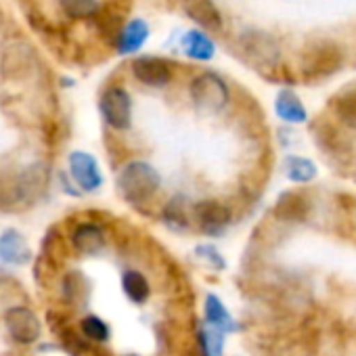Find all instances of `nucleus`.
Returning a JSON list of instances; mask_svg holds the SVG:
<instances>
[{"instance_id":"obj_24","label":"nucleus","mask_w":356,"mask_h":356,"mask_svg":"<svg viewBox=\"0 0 356 356\" xmlns=\"http://www.w3.org/2000/svg\"><path fill=\"white\" fill-rule=\"evenodd\" d=\"M122 291L134 304H145L151 298L149 279L136 268H128V270L122 273Z\"/></svg>"},{"instance_id":"obj_1","label":"nucleus","mask_w":356,"mask_h":356,"mask_svg":"<svg viewBox=\"0 0 356 356\" xmlns=\"http://www.w3.org/2000/svg\"><path fill=\"white\" fill-rule=\"evenodd\" d=\"M51 170L47 163H30L22 170L0 172V210L15 212L34 206L49 187Z\"/></svg>"},{"instance_id":"obj_31","label":"nucleus","mask_w":356,"mask_h":356,"mask_svg":"<svg viewBox=\"0 0 356 356\" xmlns=\"http://www.w3.org/2000/svg\"><path fill=\"white\" fill-rule=\"evenodd\" d=\"M59 185H61L63 193H67V195H72V197H80V195H82V193H80V189L74 185V181L70 178V174H67V172H59Z\"/></svg>"},{"instance_id":"obj_9","label":"nucleus","mask_w":356,"mask_h":356,"mask_svg":"<svg viewBox=\"0 0 356 356\" xmlns=\"http://www.w3.org/2000/svg\"><path fill=\"white\" fill-rule=\"evenodd\" d=\"M193 222L208 237H220L233 222V210L220 200H202L193 204Z\"/></svg>"},{"instance_id":"obj_26","label":"nucleus","mask_w":356,"mask_h":356,"mask_svg":"<svg viewBox=\"0 0 356 356\" xmlns=\"http://www.w3.org/2000/svg\"><path fill=\"white\" fill-rule=\"evenodd\" d=\"M61 13L72 22H90L99 9V0H57Z\"/></svg>"},{"instance_id":"obj_21","label":"nucleus","mask_w":356,"mask_h":356,"mask_svg":"<svg viewBox=\"0 0 356 356\" xmlns=\"http://www.w3.org/2000/svg\"><path fill=\"white\" fill-rule=\"evenodd\" d=\"M314 138H316V145L321 147V151L327 155L346 157V153H350L348 138L331 124H318L314 128Z\"/></svg>"},{"instance_id":"obj_15","label":"nucleus","mask_w":356,"mask_h":356,"mask_svg":"<svg viewBox=\"0 0 356 356\" xmlns=\"http://www.w3.org/2000/svg\"><path fill=\"white\" fill-rule=\"evenodd\" d=\"M183 9L187 13V17L206 32H220L225 26V17L222 11L218 9V5L214 0H185Z\"/></svg>"},{"instance_id":"obj_30","label":"nucleus","mask_w":356,"mask_h":356,"mask_svg":"<svg viewBox=\"0 0 356 356\" xmlns=\"http://www.w3.org/2000/svg\"><path fill=\"white\" fill-rule=\"evenodd\" d=\"M195 254H197L202 260H206L210 266H214L216 270H225V268H227L225 256H222V254L218 252V248L212 245V243H202V245H197V248H195Z\"/></svg>"},{"instance_id":"obj_2","label":"nucleus","mask_w":356,"mask_h":356,"mask_svg":"<svg viewBox=\"0 0 356 356\" xmlns=\"http://www.w3.org/2000/svg\"><path fill=\"white\" fill-rule=\"evenodd\" d=\"M115 189L124 202L134 208H143L161 191V174L145 159H130L115 174Z\"/></svg>"},{"instance_id":"obj_22","label":"nucleus","mask_w":356,"mask_h":356,"mask_svg":"<svg viewBox=\"0 0 356 356\" xmlns=\"http://www.w3.org/2000/svg\"><path fill=\"white\" fill-rule=\"evenodd\" d=\"M283 172H285V176L289 178V181L296 183V185H308V183L314 181L316 174H318L314 161L308 159V157H302V155H287L283 159Z\"/></svg>"},{"instance_id":"obj_6","label":"nucleus","mask_w":356,"mask_h":356,"mask_svg":"<svg viewBox=\"0 0 356 356\" xmlns=\"http://www.w3.org/2000/svg\"><path fill=\"white\" fill-rule=\"evenodd\" d=\"M237 47L243 55V59H248L252 65L264 70H277L279 61H281V44L279 40L260 30V28H250L245 32H241Z\"/></svg>"},{"instance_id":"obj_19","label":"nucleus","mask_w":356,"mask_h":356,"mask_svg":"<svg viewBox=\"0 0 356 356\" xmlns=\"http://www.w3.org/2000/svg\"><path fill=\"white\" fill-rule=\"evenodd\" d=\"M0 260L7 264H26L32 260V250L17 229L0 233Z\"/></svg>"},{"instance_id":"obj_28","label":"nucleus","mask_w":356,"mask_h":356,"mask_svg":"<svg viewBox=\"0 0 356 356\" xmlns=\"http://www.w3.org/2000/svg\"><path fill=\"white\" fill-rule=\"evenodd\" d=\"M200 346L204 356H222V346H225V331L206 325L200 329Z\"/></svg>"},{"instance_id":"obj_3","label":"nucleus","mask_w":356,"mask_h":356,"mask_svg":"<svg viewBox=\"0 0 356 356\" xmlns=\"http://www.w3.org/2000/svg\"><path fill=\"white\" fill-rule=\"evenodd\" d=\"M343 65V51L329 38L308 40L300 53V72L306 80H323L337 74Z\"/></svg>"},{"instance_id":"obj_11","label":"nucleus","mask_w":356,"mask_h":356,"mask_svg":"<svg viewBox=\"0 0 356 356\" xmlns=\"http://www.w3.org/2000/svg\"><path fill=\"white\" fill-rule=\"evenodd\" d=\"M5 327L9 331V335L13 337V341L22 343V346H32L38 341L40 337V321L36 316V312L28 306H11L5 316Z\"/></svg>"},{"instance_id":"obj_27","label":"nucleus","mask_w":356,"mask_h":356,"mask_svg":"<svg viewBox=\"0 0 356 356\" xmlns=\"http://www.w3.org/2000/svg\"><path fill=\"white\" fill-rule=\"evenodd\" d=\"M86 287H88L86 277L80 270H70L61 279V296L67 302H72V304H76V302H80V300L86 298Z\"/></svg>"},{"instance_id":"obj_12","label":"nucleus","mask_w":356,"mask_h":356,"mask_svg":"<svg viewBox=\"0 0 356 356\" xmlns=\"http://www.w3.org/2000/svg\"><path fill=\"white\" fill-rule=\"evenodd\" d=\"M70 245L82 256H97L107 245V231L95 220H82L70 231Z\"/></svg>"},{"instance_id":"obj_8","label":"nucleus","mask_w":356,"mask_h":356,"mask_svg":"<svg viewBox=\"0 0 356 356\" xmlns=\"http://www.w3.org/2000/svg\"><path fill=\"white\" fill-rule=\"evenodd\" d=\"M67 174L74 181V185L80 189V193H99L105 185V176L101 170L99 159L82 149H76L67 155Z\"/></svg>"},{"instance_id":"obj_17","label":"nucleus","mask_w":356,"mask_h":356,"mask_svg":"<svg viewBox=\"0 0 356 356\" xmlns=\"http://www.w3.org/2000/svg\"><path fill=\"white\" fill-rule=\"evenodd\" d=\"M275 216L283 222H302L310 212V202L302 191H283L275 202Z\"/></svg>"},{"instance_id":"obj_18","label":"nucleus","mask_w":356,"mask_h":356,"mask_svg":"<svg viewBox=\"0 0 356 356\" xmlns=\"http://www.w3.org/2000/svg\"><path fill=\"white\" fill-rule=\"evenodd\" d=\"M181 49L191 61H212L216 57V44L206 30L191 28L181 36Z\"/></svg>"},{"instance_id":"obj_14","label":"nucleus","mask_w":356,"mask_h":356,"mask_svg":"<svg viewBox=\"0 0 356 356\" xmlns=\"http://www.w3.org/2000/svg\"><path fill=\"white\" fill-rule=\"evenodd\" d=\"M126 7L122 5V0H107V3H101L97 13L92 15V26L95 32L107 40L109 44L115 40L118 32L122 30V26L126 24Z\"/></svg>"},{"instance_id":"obj_4","label":"nucleus","mask_w":356,"mask_h":356,"mask_svg":"<svg viewBox=\"0 0 356 356\" xmlns=\"http://www.w3.org/2000/svg\"><path fill=\"white\" fill-rule=\"evenodd\" d=\"M40 65V55L36 47L24 38L15 36L5 42L0 51V76L7 82H26L36 76Z\"/></svg>"},{"instance_id":"obj_20","label":"nucleus","mask_w":356,"mask_h":356,"mask_svg":"<svg viewBox=\"0 0 356 356\" xmlns=\"http://www.w3.org/2000/svg\"><path fill=\"white\" fill-rule=\"evenodd\" d=\"M275 113L285 124H304L308 122V111L302 99L291 88H281L275 97Z\"/></svg>"},{"instance_id":"obj_16","label":"nucleus","mask_w":356,"mask_h":356,"mask_svg":"<svg viewBox=\"0 0 356 356\" xmlns=\"http://www.w3.org/2000/svg\"><path fill=\"white\" fill-rule=\"evenodd\" d=\"M161 220L172 231H187L193 225V206L187 195L176 193L161 208Z\"/></svg>"},{"instance_id":"obj_29","label":"nucleus","mask_w":356,"mask_h":356,"mask_svg":"<svg viewBox=\"0 0 356 356\" xmlns=\"http://www.w3.org/2000/svg\"><path fill=\"white\" fill-rule=\"evenodd\" d=\"M80 331H82V335L86 339L97 341V343H105L109 339V325L103 318L95 316V314H88V316L82 318Z\"/></svg>"},{"instance_id":"obj_33","label":"nucleus","mask_w":356,"mask_h":356,"mask_svg":"<svg viewBox=\"0 0 356 356\" xmlns=\"http://www.w3.org/2000/svg\"><path fill=\"white\" fill-rule=\"evenodd\" d=\"M124 356H138V354H124Z\"/></svg>"},{"instance_id":"obj_23","label":"nucleus","mask_w":356,"mask_h":356,"mask_svg":"<svg viewBox=\"0 0 356 356\" xmlns=\"http://www.w3.org/2000/svg\"><path fill=\"white\" fill-rule=\"evenodd\" d=\"M204 312H206V321L208 325L225 331V333H233L237 331V323L233 321L231 312L227 310V306L222 304V300L214 293H208L206 296V302H204Z\"/></svg>"},{"instance_id":"obj_32","label":"nucleus","mask_w":356,"mask_h":356,"mask_svg":"<svg viewBox=\"0 0 356 356\" xmlns=\"http://www.w3.org/2000/svg\"><path fill=\"white\" fill-rule=\"evenodd\" d=\"M3 24H5V19H3V15H0V30H3Z\"/></svg>"},{"instance_id":"obj_25","label":"nucleus","mask_w":356,"mask_h":356,"mask_svg":"<svg viewBox=\"0 0 356 356\" xmlns=\"http://www.w3.org/2000/svg\"><path fill=\"white\" fill-rule=\"evenodd\" d=\"M331 107H333V115L346 128H354L356 130V88L341 90L337 97H333Z\"/></svg>"},{"instance_id":"obj_7","label":"nucleus","mask_w":356,"mask_h":356,"mask_svg":"<svg viewBox=\"0 0 356 356\" xmlns=\"http://www.w3.org/2000/svg\"><path fill=\"white\" fill-rule=\"evenodd\" d=\"M99 111L105 126L111 128L113 132H128L132 128L134 107L132 97L124 86H107L99 97Z\"/></svg>"},{"instance_id":"obj_13","label":"nucleus","mask_w":356,"mask_h":356,"mask_svg":"<svg viewBox=\"0 0 356 356\" xmlns=\"http://www.w3.org/2000/svg\"><path fill=\"white\" fill-rule=\"evenodd\" d=\"M149 36H151V26L147 24V19L132 17V19H126V24L118 32L111 47L115 49L120 57H130L143 51V47L149 42Z\"/></svg>"},{"instance_id":"obj_10","label":"nucleus","mask_w":356,"mask_h":356,"mask_svg":"<svg viewBox=\"0 0 356 356\" xmlns=\"http://www.w3.org/2000/svg\"><path fill=\"white\" fill-rule=\"evenodd\" d=\"M134 80L147 88H163L174 80V63L159 55H140L130 63Z\"/></svg>"},{"instance_id":"obj_5","label":"nucleus","mask_w":356,"mask_h":356,"mask_svg":"<svg viewBox=\"0 0 356 356\" xmlns=\"http://www.w3.org/2000/svg\"><path fill=\"white\" fill-rule=\"evenodd\" d=\"M189 99L202 113H220L231 103V88L227 80L216 72H200L189 82Z\"/></svg>"}]
</instances>
